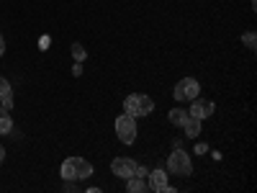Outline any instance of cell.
Listing matches in <instances>:
<instances>
[{
    "label": "cell",
    "mask_w": 257,
    "mask_h": 193,
    "mask_svg": "<svg viewBox=\"0 0 257 193\" xmlns=\"http://www.w3.org/2000/svg\"><path fill=\"white\" fill-rule=\"evenodd\" d=\"M59 173H62L64 180H85V178L93 175V165L82 157H67L62 162Z\"/></svg>",
    "instance_id": "6da1fadb"
},
{
    "label": "cell",
    "mask_w": 257,
    "mask_h": 193,
    "mask_svg": "<svg viewBox=\"0 0 257 193\" xmlns=\"http://www.w3.org/2000/svg\"><path fill=\"white\" fill-rule=\"evenodd\" d=\"M123 111L128 114V116H149L155 111V101L149 98V95H144V93H134V95H128L126 101H123Z\"/></svg>",
    "instance_id": "7a4b0ae2"
},
{
    "label": "cell",
    "mask_w": 257,
    "mask_h": 193,
    "mask_svg": "<svg viewBox=\"0 0 257 193\" xmlns=\"http://www.w3.org/2000/svg\"><path fill=\"white\" fill-rule=\"evenodd\" d=\"M167 173H173V175H178V178H188V175L193 173L190 157H188V152H183L180 147L167 157Z\"/></svg>",
    "instance_id": "3957f363"
},
{
    "label": "cell",
    "mask_w": 257,
    "mask_h": 193,
    "mask_svg": "<svg viewBox=\"0 0 257 193\" xmlns=\"http://www.w3.org/2000/svg\"><path fill=\"white\" fill-rule=\"evenodd\" d=\"M116 134L123 144H134L137 142V119L128 114H121L116 119Z\"/></svg>",
    "instance_id": "277c9868"
},
{
    "label": "cell",
    "mask_w": 257,
    "mask_h": 193,
    "mask_svg": "<svg viewBox=\"0 0 257 193\" xmlns=\"http://www.w3.org/2000/svg\"><path fill=\"white\" fill-rule=\"evenodd\" d=\"M198 90H201V85H198V80L196 77H183L178 85H175V101H193V98H196L198 95Z\"/></svg>",
    "instance_id": "5b68a950"
},
{
    "label": "cell",
    "mask_w": 257,
    "mask_h": 193,
    "mask_svg": "<svg viewBox=\"0 0 257 193\" xmlns=\"http://www.w3.org/2000/svg\"><path fill=\"white\" fill-rule=\"evenodd\" d=\"M213 111H216V106H213L211 101H206V98H193V106L188 109V116H193V119H198V121H203V119H208Z\"/></svg>",
    "instance_id": "8992f818"
},
{
    "label": "cell",
    "mask_w": 257,
    "mask_h": 193,
    "mask_svg": "<svg viewBox=\"0 0 257 193\" xmlns=\"http://www.w3.org/2000/svg\"><path fill=\"white\" fill-rule=\"evenodd\" d=\"M111 170L116 178H132V175H137V162L128 157H116L111 162Z\"/></svg>",
    "instance_id": "52a82bcc"
},
{
    "label": "cell",
    "mask_w": 257,
    "mask_h": 193,
    "mask_svg": "<svg viewBox=\"0 0 257 193\" xmlns=\"http://www.w3.org/2000/svg\"><path fill=\"white\" fill-rule=\"evenodd\" d=\"M149 175V188L152 190H160V193H165L167 190V175L170 173H165V170H152V173H147Z\"/></svg>",
    "instance_id": "ba28073f"
},
{
    "label": "cell",
    "mask_w": 257,
    "mask_h": 193,
    "mask_svg": "<svg viewBox=\"0 0 257 193\" xmlns=\"http://www.w3.org/2000/svg\"><path fill=\"white\" fill-rule=\"evenodd\" d=\"M183 129H185V137L196 139V137L201 134V121H198V119H193V116H188V121L183 124Z\"/></svg>",
    "instance_id": "9c48e42d"
},
{
    "label": "cell",
    "mask_w": 257,
    "mask_h": 193,
    "mask_svg": "<svg viewBox=\"0 0 257 193\" xmlns=\"http://www.w3.org/2000/svg\"><path fill=\"white\" fill-rule=\"evenodd\" d=\"M126 188H128V193H144L147 190V183H144V178L132 175V178H126Z\"/></svg>",
    "instance_id": "30bf717a"
},
{
    "label": "cell",
    "mask_w": 257,
    "mask_h": 193,
    "mask_svg": "<svg viewBox=\"0 0 257 193\" xmlns=\"http://www.w3.org/2000/svg\"><path fill=\"white\" fill-rule=\"evenodd\" d=\"M13 132V119L6 109H0V134H11Z\"/></svg>",
    "instance_id": "8fae6325"
},
{
    "label": "cell",
    "mask_w": 257,
    "mask_h": 193,
    "mask_svg": "<svg viewBox=\"0 0 257 193\" xmlns=\"http://www.w3.org/2000/svg\"><path fill=\"white\" fill-rule=\"evenodd\" d=\"M188 121V111L185 109H173V111H170V124H173V126H183Z\"/></svg>",
    "instance_id": "7c38bea8"
},
{
    "label": "cell",
    "mask_w": 257,
    "mask_h": 193,
    "mask_svg": "<svg viewBox=\"0 0 257 193\" xmlns=\"http://www.w3.org/2000/svg\"><path fill=\"white\" fill-rule=\"evenodd\" d=\"M72 57H75V62H82L85 57H88V52H85L82 44H72Z\"/></svg>",
    "instance_id": "4fadbf2b"
},
{
    "label": "cell",
    "mask_w": 257,
    "mask_h": 193,
    "mask_svg": "<svg viewBox=\"0 0 257 193\" xmlns=\"http://www.w3.org/2000/svg\"><path fill=\"white\" fill-rule=\"evenodd\" d=\"M242 41H244V47H247V49H254V47H257V36H254V31H247V34L242 36Z\"/></svg>",
    "instance_id": "5bb4252c"
},
{
    "label": "cell",
    "mask_w": 257,
    "mask_h": 193,
    "mask_svg": "<svg viewBox=\"0 0 257 193\" xmlns=\"http://www.w3.org/2000/svg\"><path fill=\"white\" fill-rule=\"evenodd\" d=\"M8 93H11V82H8L6 77H0V98L8 95Z\"/></svg>",
    "instance_id": "9a60e30c"
},
{
    "label": "cell",
    "mask_w": 257,
    "mask_h": 193,
    "mask_svg": "<svg viewBox=\"0 0 257 193\" xmlns=\"http://www.w3.org/2000/svg\"><path fill=\"white\" fill-rule=\"evenodd\" d=\"M0 103H3V109H6V111H11V109H13V93L3 95V98H0Z\"/></svg>",
    "instance_id": "2e32d148"
},
{
    "label": "cell",
    "mask_w": 257,
    "mask_h": 193,
    "mask_svg": "<svg viewBox=\"0 0 257 193\" xmlns=\"http://www.w3.org/2000/svg\"><path fill=\"white\" fill-rule=\"evenodd\" d=\"M72 75H75V77H80V75H82V62H75V67H72Z\"/></svg>",
    "instance_id": "e0dca14e"
},
{
    "label": "cell",
    "mask_w": 257,
    "mask_h": 193,
    "mask_svg": "<svg viewBox=\"0 0 257 193\" xmlns=\"http://www.w3.org/2000/svg\"><path fill=\"white\" fill-rule=\"evenodd\" d=\"M147 173H149V170H147V167H142V165H137V175H139V178H144Z\"/></svg>",
    "instance_id": "ac0fdd59"
},
{
    "label": "cell",
    "mask_w": 257,
    "mask_h": 193,
    "mask_svg": "<svg viewBox=\"0 0 257 193\" xmlns=\"http://www.w3.org/2000/svg\"><path fill=\"white\" fill-rule=\"evenodd\" d=\"M3 54H6V39L0 36V57H3Z\"/></svg>",
    "instance_id": "d6986e66"
},
{
    "label": "cell",
    "mask_w": 257,
    "mask_h": 193,
    "mask_svg": "<svg viewBox=\"0 0 257 193\" xmlns=\"http://www.w3.org/2000/svg\"><path fill=\"white\" fill-rule=\"evenodd\" d=\"M6 160V149H3V144H0V162Z\"/></svg>",
    "instance_id": "ffe728a7"
}]
</instances>
